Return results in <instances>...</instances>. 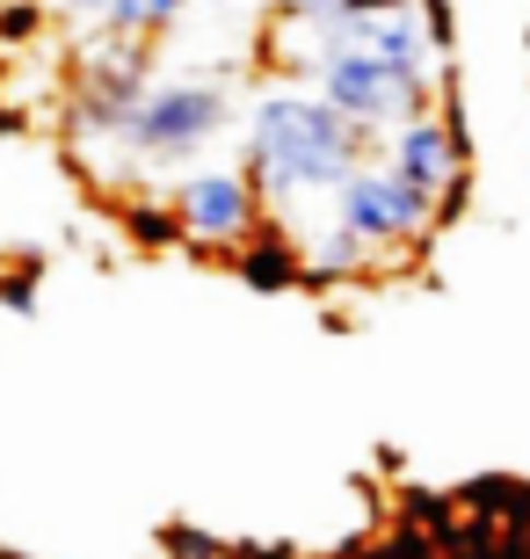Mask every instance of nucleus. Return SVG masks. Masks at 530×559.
<instances>
[{
  "label": "nucleus",
  "instance_id": "nucleus-1",
  "mask_svg": "<svg viewBox=\"0 0 530 559\" xmlns=\"http://www.w3.org/2000/svg\"><path fill=\"white\" fill-rule=\"evenodd\" d=\"M370 153V131L349 124L327 95H298V87H276L255 103V124H247V160H255V182L269 197H313V189H342Z\"/></svg>",
  "mask_w": 530,
  "mask_h": 559
},
{
  "label": "nucleus",
  "instance_id": "nucleus-2",
  "mask_svg": "<svg viewBox=\"0 0 530 559\" xmlns=\"http://www.w3.org/2000/svg\"><path fill=\"white\" fill-rule=\"evenodd\" d=\"M313 81H320L327 103L342 109L349 124H364L370 139H378V131H400L408 117L428 109V73L386 66V59H370V51H349V44H334V59H327Z\"/></svg>",
  "mask_w": 530,
  "mask_h": 559
},
{
  "label": "nucleus",
  "instance_id": "nucleus-3",
  "mask_svg": "<svg viewBox=\"0 0 530 559\" xmlns=\"http://www.w3.org/2000/svg\"><path fill=\"white\" fill-rule=\"evenodd\" d=\"M219 124H225V87L167 81V87H139L123 139L139 145V153H153V160H182V153H197Z\"/></svg>",
  "mask_w": 530,
  "mask_h": 559
},
{
  "label": "nucleus",
  "instance_id": "nucleus-4",
  "mask_svg": "<svg viewBox=\"0 0 530 559\" xmlns=\"http://www.w3.org/2000/svg\"><path fill=\"white\" fill-rule=\"evenodd\" d=\"M428 218H436V204H428L414 182H400L392 167H356L342 189H334V226H349L356 240H370V248L386 254L400 248V240H422Z\"/></svg>",
  "mask_w": 530,
  "mask_h": 559
},
{
  "label": "nucleus",
  "instance_id": "nucleus-5",
  "mask_svg": "<svg viewBox=\"0 0 530 559\" xmlns=\"http://www.w3.org/2000/svg\"><path fill=\"white\" fill-rule=\"evenodd\" d=\"M386 167L400 175V182H414L436 211H450V197L466 189V145H458V131L444 124V117H408V124L392 131V153Z\"/></svg>",
  "mask_w": 530,
  "mask_h": 559
},
{
  "label": "nucleus",
  "instance_id": "nucleus-6",
  "mask_svg": "<svg viewBox=\"0 0 530 559\" xmlns=\"http://www.w3.org/2000/svg\"><path fill=\"white\" fill-rule=\"evenodd\" d=\"M175 218H182L189 240H211V248L247 240V233H255V175H240V167H211V175H197V182L182 189Z\"/></svg>",
  "mask_w": 530,
  "mask_h": 559
},
{
  "label": "nucleus",
  "instance_id": "nucleus-7",
  "mask_svg": "<svg viewBox=\"0 0 530 559\" xmlns=\"http://www.w3.org/2000/svg\"><path fill=\"white\" fill-rule=\"evenodd\" d=\"M189 0H109L103 8V29H117V37H161L167 22H182Z\"/></svg>",
  "mask_w": 530,
  "mask_h": 559
},
{
  "label": "nucleus",
  "instance_id": "nucleus-8",
  "mask_svg": "<svg viewBox=\"0 0 530 559\" xmlns=\"http://www.w3.org/2000/svg\"><path fill=\"white\" fill-rule=\"evenodd\" d=\"M247 276H255L262 290H276V284L298 276V254H291V248H255V254H247Z\"/></svg>",
  "mask_w": 530,
  "mask_h": 559
},
{
  "label": "nucleus",
  "instance_id": "nucleus-9",
  "mask_svg": "<svg viewBox=\"0 0 530 559\" xmlns=\"http://www.w3.org/2000/svg\"><path fill=\"white\" fill-rule=\"evenodd\" d=\"M356 8H392V0H356Z\"/></svg>",
  "mask_w": 530,
  "mask_h": 559
},
{
  "label": "nucleus",
  "instance_id": "nucleus-10",
  "mask_svg": "<svg viewBox=\"0 0 530 559\" xmlns=\"http://www.w3.org/2000/svg\"><path fill=\"white\" fill-rule=\"evenodd\" d=\"M81 8H95V15H103V8H109V0H81Z\"/></svg>",
  "mask_w": 530,
  "mask_h": 559
}]
</instances>
